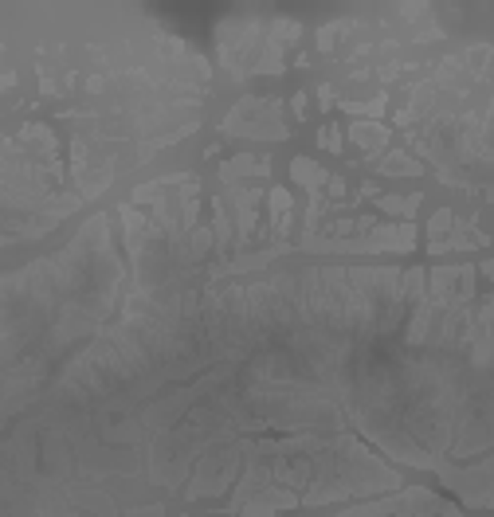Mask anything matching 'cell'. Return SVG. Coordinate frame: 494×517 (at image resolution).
I'll list each match as a JSON object with an SVG mask.
<instances>
[{"mask_svg":"<svg viewBox=\"0 0 494 517\" xmlns=\"http://www.w3.org/2000/svg\"><path fill=\"white\" fill-rule=\"evenodd\" d=\"M271 216H275V231H287V223H290V196L282 192V188H275L271 192Z\"/></svg>","mask_w":494,"mask_h":517,"instance_id":"cell-2","label":"cell"},{"mask_svg":"<svg viewBox=\"0 0 494 517\" xmlns=\"http://www.w3.org/2000/svg\"><path fill=\"white\" fill-rule=\"evenodd\" d=\"M322 137H326V149H341V145H338V141H341V134H338V129H333V126L326 129Z\"/></svg>","mask_w":494,"mask_h":517,"instance_id":"cell-6","label":"cell"},{"mask_svg":"<svg viewBox=\"0 0 494 517\" xmlns=\"http://www.w3.org/2000/svg\"><path fill=\"white\" fill-rule=\"evenodd\" d=\"M416 204H420V196H384L381 208L392 212V216H412L416 212Z\"/></svg>","mask_w":494,"mask_h":517,"instance_id":"cell-3","label":"cell"},{"mask_svg":"<svg viewBox=\"0 0 494 517\" xmlns=\"http://www.w3.org/2000/svg\"><path fill=\"white\" fill-rule=\"evenodd\" d=\"M290 169H294V177H299L302 185H310V188H318V185H322V180H326V173L318 169L314 161H294V165H290Z\"/></svg>","mask_w":494,"mask_h":517,"instance_id":"cell-4","label":"cell"},{"mask_svg":"<svg viewBox=\"0 0 494 517\" xmlns=\"http://www.w3.org/2000/svg\"><path fill=\"white\" fill-rule=\"evenodd\" d=\"M412 236L416 231L404 223V228H381V231H373V239H369V251H381V247H389V251H408L412 247Z\"/></svg>","mask_w":494,"mask_h":517,"instance_id":"cell-1","label":"cell"},{"mask_svg":"<svg viewBox=\"0 0 494 517\" xmlns=\"http://www.w3.org/2000/svg\"><path fill=\"white\" fill-rule=\"evenodd\" d=\"M353 137L365 141V149H381V141H384L381 129H369V126H353Z\"/></svg>","mask_w":494,"mask_h":517,"instance_id":"cell-5","label":"cell"}]
</instances>
